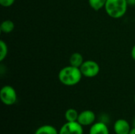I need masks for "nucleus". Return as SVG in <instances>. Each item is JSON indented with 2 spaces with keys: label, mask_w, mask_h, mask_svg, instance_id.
<instances>
[{
  "label": "nucleus",
  "mask_w": 135,
  "mask_h": 134,
  "mask_svg": "<svg viewBox=\"0 0 135 134\" xmlns=\"http://www.w3.org/2000/svg\"><path fill=\"white\" fill-rule=\"evenodd\" d=\"M82 76L80 68L70 65L59 70L58 77L63 85L74 86L81 81Z\"/></svg>",
  "instance_id": "1"
},
{
  "label": "nucleus",
  "mask_w": 135,
  "mask_h": 134,
  "mask_svg": "<svg viewBox=\"0 0 135 134\" xmlns=\"http://www.w3.org/2000/svg\"><path fill=\"white\" fill-rule=\"evenodd\" d=\"M127 7V0H107L104 9L110 17L119 19L126 14Z\"/></svg>",
  "instance_id": "2"
},
{
  "label": "nucleus",
  "mask_w": 135,
  "mask_h": 134,
  "mask_svg": "<svg viewBox=\"0 0 135 134\" xmlns=\"http://www.w3.org/2000/svg\"><path fill=\"white\" fill-rule=\"evenodd\" d=\"M0 100L6 106L13 105L17 100V92L10 85H5L0 90Z\"/></svg>",
  "instance_id": "3"
},
{
  "label": "nucleus",
  "mask_w": 135,
  "mask_h": 134,
  "mask_svg": "<svg viewBox=\"0 0 135 134\" xmlns=\"http://www.w3.org/2000/svg\"><path fill=\"white\" fill-rule=\"evenodd\" d=\"M80 70L83 77L93 78L99 74L100 68L97 62L93 60H86L81 66Z\"/></svg>",
  "instance_id": "4"
},
{
  "label": "nucleus",
  "mask_w": 135,
  "mask_h": 134,
  "mask_svg": "<svg viewBox=\"0 0 135 134\" xmlns=\"http://www.w3.org/2000/svg\"><path fill=\"white\" fill-rule=\"evenodd\" d=\"M59 134H83V126L78 122H66L59 130Z\"/></svg>",
  "instance_id": "5"
},
{
  "label": "nucleus",
  "mask_w": 135,
  "mask_h": 134,
  "mask_svg": "<svg viewBox=\"0 0 135 134\" xmlns=\"http://www.w3.org/2000/svg\"><path fill=\"white\" fill-rule=\"evenodd\" d=\"M96 115L91 110H85L82 112L79 113V116L78 118V122L81 124L82 126H92L95 123Z\"/></svg>",
  "instance_id": "6"
},
{
  "label": "nucleus",
  "mask_w": 135,
  "mask_h": 134,
  "mask_svg": "<svg viewBox=\"0 0 135 134\" xmlns=\"http://www.w3.org/2000/svg\"><path fill=\"white\" fill-rule=\"evenodd\" d=\"M113 128L115 134H129L131 130L129 122L123 118L116 120Z\"/></svg>",
  "instance_id": "7"
},
{
  "label": "nucleus",
  "mask_w": 135,
  "mask_h": 134,
  "mask_svg": "<svg viewBox=\"0 0 135 134\" xmlns=\"http://www.w3.org/2000/svg\"><path fill=\"white\" fill-rule=\"evenodd\" d=\"M89 134H109V130L105 123L95 122L90 127Z\"/></svg>",
  "instance_id": "8"
},
{
  "label": "nucleus",
  "mask_w": 135,
  "mask_h": 134,
  "mask_svg": "<svg viewBox=\"0 0 135 134\" xmlns=\"http://www.w3.org/2000/svg\"><path fill=\"white\" fill-rule=\"evenodd\" d=\"M69 62H70V65H71L73 66H75V67L80 68L81 66L83 64V62L85 61H84L83 55L81 53H79V52H74V53H73L70 55V59H69Z\"/></svg>",
  "instance_id": "9"
},
{
  "label": "nucleus",
  "mask_w": 135,
  "mask_h": 134,
  "mask_svg": "<svg viewBox=\"0 0 135 134\" xmlns=\"http://www.w3.org/2000/svg\"><path fill=\"white\" fill-rule=\"evenodd\" d=\"M34 134H59V131L51 125H44L39 127Z\"/></svg>",
  "instance_id": "10"
},
{
  "label": "nucleus",
  "mask_w": 135,
  "mask_h": 134,
  "mask_svg": "<svg viewBox=\"0 0 135 134\" xmlns=\"http://www.w3.org/2000/svg\"><path fill=\"white\" fill-rule=\"evenodd\" d=\"M14 23L8 19V20H5L3 21L2 23H1V25H0V30L2 32L5 33V34H9L10 32H12L14 29Z\"/></svg>",
  "instance_id": "11"
},
{
  "label": "nucleus",
  "mask_w": 135,
  "mask_h": 134,
  "mask_svg": "<svg viewBox=\"0 0 135 134\" xmlns=\"http://www.w3.org/2000/svg\"><path fill=\"white\" fill-rule=\"evenodd\" d=\"M79 113L74 108H70L65 112V118L66 122H78Z\"/></svg>",
  "instance_id": "12"
},
{
  "label": "nucleus",
  "mask_w": 135,
  "mask_h": 134,
  "mask_svg": "<svg viewBox=\"0 0 135 134\" xmlns=\"http://www.w3.org/2000/svg\"><path fill=\"white\" fill-rule=\"evenodd\" d=\"M88 2L89 5L93 10L99 11L104 8L107 0H88Z\"/></svg>",
  "instance_id": "13"
},
{
  "label": "nucleus",
  "mask_w": 135,
  "mask_h": 134,
  "mask_svg": "<svg viewBox=\"0 0 135 134\" xmlns=\"http://www.w3.org/2000/svg\"><path fill=\"white\" fill-rule=\"evenodd\" d=\"M8 54V47L6 43L3 40L0 41V62H2L7 56Z\"/></svg>",
  "instance_id": "14"
},
{
  "label": "nucleus",
  "mask_w": 135,
  "mask_h": 134,
  "mask_svg": "<svg viewBox=\"0 0 135 134\" xmlns=\"http://www.w3.org/2000/svg\"><path fill=\"white\" fill-rule=\"evenodd\" d=\"M15 0H0V5L3 7H9L14 3Z\"/></svg>",
  "instance_id": "15"
},
{
  "label": "nucleus",
  "mask_w": 135,
  "mask_h": 134,
  "mask_svg": "<svg viewBox=\"0 0 135 134\" xmlns=\"http://www.w3.org/2000/svg\"><path fill=\"white\" fill-rule=\"evenodd\" d=\"M131 58H133V60L135 61V44L134 45V47H132V49H131Z\"/></svg>",
  "instance_id": "16"
},
{
  "label": "nucleus",
  "mask_w": 135,
  "mask_h": 134,
  "mask_svg": "<svg viewBox=\"0 0 135 134\" xmlns=\"http://www.w3.org/2000/svg\"><path fill=\"white\" fill-rule=\"evenodd\" d=\"M128 5L131 6H135V0H127Z\"/></svg>",
  "instance_id": "17"
},
{
  "label": "nucleus",
  "mask_w": 135,
  "mask_h": 134,
  "mask_svg": "<svg viewBox=\"0 0 135 134\" xmlns=\"http://www.w3.org/2000/svg\"><path fill=\"white\" fill-rule=\"evenodd\" d=\"M129 134H135V127L131 128V131H130V133Z\"/></svg>",
  "instance_id": "18"
},
{
  "label": "nucleus",
  "mask_w": 135,
  "mask_h": 134,
  "mask_svg": "<svg viewBox=\"0 0 135 134\" xmlns=\"http://www.w3.org/2000/svg\"><path fill=\"white\" fill-rule=\"evenodd\" d=\"M134 127H135V119L134 121Z\"/></svg>",
  "instance_id": "19"
},
{
  "label": "nucleus",
  "mask_w": 135,
  "mask_h": 134,
  "mask_svg": "<svg viewBox=\"0 0 135 134\" xmlns=\"http://www.w3.org/2000/svg\"><path fill=\"white\" fill-rule=\"evenodd\" d=\"M134 102H135V95H134Z\"/></svg>",
  "instance_id": "20"
}]
</instances>
